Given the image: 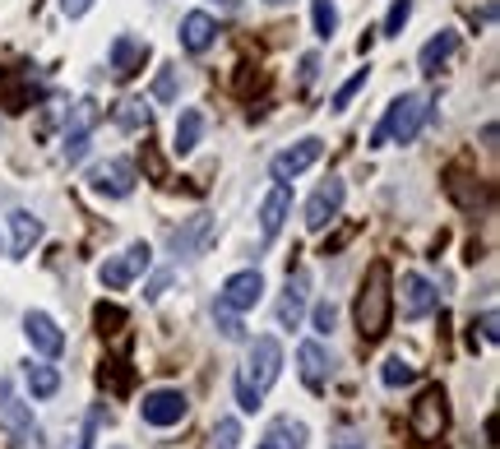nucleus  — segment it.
<instances>
[{
	"label": "nucleus",
	"instance_id": "14",
	"mask_svg": "<svg viewBox=\"0 0 500 449\" xmlns=\"http://www.w3.org/2000/svg\"><path fill=\"white\" fill-rule=\"evenodd\" d=\"M297 361H301V380H306V389H311V394H320V389L329 385V371H333L329 352H324L320 343L311 338V343H301V348H297Z\"/></svg>",
	"mask_w": 500,
	"mask_h": 449
},
{
	"label": "nucleus",
	"instance_id": "39",
	"mask_svg": "<svg viewBox=\"0 0 500 449\" xmlns=\"http://www.w3.org/2000/svg\"><path fill=\"white\" fill-rule=\"evenodd\" d=\"M162 287H167V274H158V278H153V283H149V297H153V301H158V297H162Z\"/></svg>",
	"mask_w": 500,
	"mask_h": 449
},
{
	"label": "nucleus",
	"instance_id": "15",
	"mask_svg": "<svg viewBox=\"0 0 500 449\" xmlns=\"http://www.w3.org/2000/svg\"><path fill=\"white\" fill-rule=\"evenodd\" d=\"M144 61H149V42H139L130 33H121L111 42V70H116V79H134L144 70Z\"/></svg>",
	"mask_w": 500,
	"mask_h": 449
},
{
	"label": "nucleus",
	"instance_id": "13",
	"mask_svg": "<svg viewBox=\"0 0 500 449\" xmlns=\"http://www.w3.org/2000/svg\"><path fill=\"white\" fill-rule=\"evenodd\" d=\"M288 208H292V191H288V181H278V186L264 195V204H260V232H264V241H273V236L283 232Z\"/></svg>",
	"mask_w": 500,
	"mask_h": 449
},
{
	"label": "nucleus",
	"instance_id": "12",
	"mask_svg": "<svg viewBox=\"0 0 500 449\" xmlns=\"http://www.w3.org/2000/svg\"><path fill=\"white\" fill-rule=\"evenodd\" d=\"M315 163H320V140H301V144L278 153L269 163V172H273V181H292V176H301L306 167H315Z\"/></svg>",
	"mask_w": 500,
	"mask_h": 449
},
{
	"label": "nucleus",
	"instance_id": "38",
	"mask_svg": "<svg viewBox=\"0 0 500 449\" xmlns=\"http://www.w3.org/2000/svg\"><path fill=\"white\" fill-rule=\"evenodd\" d=\"M315 70H320V61H315V56H306V61H301V79H306V84L315 79Z\"/></svg>",
	"mask_w": 500,
	"mask_h": 449
},
{
	"label": "nucleus",
	"instance_id": "31",
	"mask_svg": "<svg viewBox=\"0 0 500 449\" xmlns=\"http://www.w3.org/2000/svg\"><path fill=\"white\" fill-rule=\"evenodd\" d=\"M93 320H98L102 334H116V329L125 325V310H121V306H98V310H93Z\"/></svg>",
	"mask_w": 500,
	"mask_h": 449
},
{
	"label": "nucleus",
	"instance_id": "33",
	"mask_svg": "<svg viewBox=\"0 0 500 449\" xmlns=\"http://www.w3.org/2000/svg\"><path fill=\"white\" fill-rule=\"evenodd\" d=\"M311 325H315V334H333V325H339V310H333V301H320L311 310Z\"/></svg>",
	"mask_w": 500,
	"mask_h": 449
},
{
	"label": "nucleus",
	"instance_id": "28",
	"mask_svg": "<svg viewBox=\"0 0 500 449\" xmlns=\"http://www.w3.org/2000/svg\"><path fill=\"white\" fill-rule=\"evenodd\" d=\"M237 440H241V421L237 417H222L218 431H213V449H237Z\"/></svg>",
	"mask_w": 500,
	"mask_h": 449
},
{
	"label": "nucleus",
	"instance_id": "29",
	"mask_svg": "<svg viewBox=\"0 0 500 449\" xmlns=\"http://www.w3.org/2000/svg\"><path fill=\"white\" fill-rule=\"evenodd\" d=\"M361 89H366V70H357V74L348 79V84H343L339 93H333V112H348V102H352Z\"/></svg>",
	"mask_w": 500,
	"mask_h": 449
},
{
	"label": "nucleus",
	"instance_id": "30",
	"mask_svg": "<svg viewBox=\"0 0 500 449\" xmlns=\"http://www.w3.org/2000/svg\"><path fill=\"white\" fill-rule=\"evenodd\" d=\"M204 227H209V218H194L185 232H177V250H181V255H194V246H200Z\"/></svg>",
	"mask_w": 500,
	"mask_h": 449
},
{
	"label": "nucleus",
	"instance_id": "4",
	"mask_svg": "<svg viewBox=\"0 0 500 449\" xmlns=\"http://www.w3.org/2000/svg\"><path fill=\"white\" fill-rule=\"evenodd\" d=\"M444 427H450V399H444L440 385H427L422 399H417L412 412H408V431L422 440V445H431V440L444 436Z\"/></svg>",
	"mask_w": 500,
	"mask_h": 449
},
{
	"label": "nucleus",
	"instance_id": "19",
	"mask_svg": "<svg viewBox=\"0 0 500 449\" xmlns=\"http://www.w3.org/2000/svg\"><path fill=\"white\" fill-rule=\"evenodd\" d=\"M435 310V287L422 278V274H408L403 278V315L408 320H422V315Z\"/></svg>",
	"mask_w": 500,
	"mask_h": 449
},
{
	"label": "nucleus",
	"instance_id": "8",
	"mask_svg": "<svg viewBox=\"0 0 500 449\" xmlns=\"http://www.w3.org/2000/svg\"><path fill=\"white\" fill-rule=\"evenodd\" d=\"M343 181L339 176H329L324 181V186L311 195V204H306V227H311V232H324L333 218H339V208H343Z\"/></svg>",
	"mask_w": 500,
	"mask_h": 449
},
{
	"label": "nucleus",
	"instance_id": "17",
	"mask_svg": "<svg viewBox=\"0 0 500 449\" xmlns=\"http://www.w3.org/2000/svg\"><path fill=\"white\" fill-rule=\"evenodd\" d=\"M306 292H311V278H306V274H288V292H283V301H278V325H283V329L301 325Z\"/></svg>",
	"mask_w": 500,
	"mask_h": 449
},
{
	"label": "nucleus",
	"instance_id": "10",
	"mask_svg": "<svg viewBox=\"0 0 500 449\" xmlns=\"http://www.w3.org/2000/svg\"><path fill=\"white\" fill-rule=\"evenodd\" d=\"M89 181H93V191H98V195L125 199V195L134 191V167L125 163V157H107V163H98V167L89 172Z\"/></svg>",
	"mask_w": 500,
	"mask_h": 449
},
{
	"label": "nucleus",
	"instance_id": "1",
	"mask_svg": "<svg viewBox=\"0 0 500 449\" xmlns=\"http://www.w3.org/2000/svg\"><path fill=\"white\" fill-rule=\"evenodd\" d=\"M352 315H357V334L366 343L389 334V320H394V274H389V259H375L366 269Z\"/></svg>",
	"mask_w": 500,
	"mask_h": 449
},
{
	"label": "nucleus",
	"instance_id": "20",
	"mask_svg": "<svg viewBox=\"0 0 500 449\" xmlns=\"http://www.w3.org/2000/svg\"><path fill=\"white\" fill-rule=\"evenodd\" d=\"M10 255L14 259H23L28 250H33L38 241H42V218H33L28 208H19V214H10Z\"/></svg>",
	"mask_w": 500,
	"mask_h": 449
},
{
	"label": "nucleus",
	"instance_id": "25",
	"mask_svg": "<svg viewBox=\"0 0 500 449\" xmlns=\"http://www.w3.org/2000/svg\"><path fill=\"white\" fill-rule=\"evenodd\" d=\"M311 19H315V38H333L339 29V10H333V0H311Z\"/></svg>",
	"mask_w": 500,
	"mask_h": 449
},
{
	"label": "nucleus",
	"instance_id": "2",
	"mask_svg": "<svg viewBox=\"0 0 500 449\" xmlns=\"http://www.w3.org/2000/svg\"><path fill=\"white\" fill-rule=\"evenodd\" d=\"M278 371H283V343H278L273 334H260L255 343H250V352H246V366L237 371V403H241V412H255L264 403V394L273 389Z\"/></svg>",
	"mask_w": 500,
	"mask_h": 449
},
{
	"label": "nucleus",
	"instance_id": "22",
	"mask_svg": "<svg viewBox=\"0 0 500 449\" xmlns=\"http://www.w3.org/2000/svg\"><path fill=\"white\" fill-rule=\"evenodd\" d=\"M200 135H204V116L200 112H181V121H177V140H172V153L177 157H185V153H194L200 148Z\"/></svg>",
	"mask_w": 500,
	"mask_h": 449
},
{
	"label": "nucleus",
	"instance_id": "23",
	"mask_svg": "<svg viewBox=\"0 0 500 449\" xmlns=\"http://www.w3.org/2000/svg\"><path fill=\"white\" fill-rule=\"evenodd\" d=\"M28 389H33V399H51L56 389H61V371L56 366H28Z\"/></svg>",
	"mask_w": 500,
	"mask_h": 449
},
{
	"label": "nucleus",
	"instance_id": "36",
	"mask_svg": "<svg viewBox=\"0 0 500 449\" xmlns=\"http://www.w3.org/2000/svg\"><path fill=\"white\" fill-rule=\"evenodd\" d=\"M333 449H366V440H361V431H339V440H333Z\"/></svg>",
	"mask_w": 500,
	"mask_h": 449
},
{
	"label": "nucleus",
	"instance_id": "40",
	"mask_svg": "<svg viewBox=\"0 0 500 449\" xmlns=\"http://www.w3.org/2000/svg\"><path fill=\"white\" fill-rule=\"evenodd\" d=\"M264 5H288V0H264Z\"/></svg>",
	"mask_w": 500,
	"mask_h": 449
},
{
	"label": "nucleus",
	"instance_id": "7",
	"mask_svg": "<svg viewBox=\"0 0 500 449\" xmlns=\"http://www.w3.org/2000/svg\"><path fill=\"white\" fill-rule=\"evenodd\" d=\"M260 297H264V274L260 269H241V274H232L228 283H222L218 306H228V310L241 315V310H255Z\"/></svg>",
	"mask_w": 500,
	"mask_h": 449
},
{
	"label": "nucleus",
	"instance_id": "18",
	"mask_svg": "<svg viewBox=\"0 0 500 449\" xmlns=\"http://www.w3.org/2000/svg\"><path fill=\"white\" fill-rule=\"evenodd\" d=\"M311 431H306V421H292V417H278L273 427L264 431V440L255 449H306Z\"/></svg>",
	"mask_w": 500,
	"mask_h": 449
},
{
	"label": "nucleus",
	"instance_id": "9",
	"mask_svg": "<svg viewBox=\"0 0 500 449\" xmlns=\"http://www.w3.org/2000/svg\"><path fill=\"white\" fill-rule=\"evenodd\" d=\"M185 394L181 389H153L144 403H139V417L149 421V427H177V421L185 417Z\"/></svg>",
	"mask_w": 500,
	"mask_h": 449
},
{
	"label": "nucleus",
	"instance_id": "11",
	"mask_svg": "<svg viewBox=\"0 0 500 449\" xmlns=\"http://www.w3.org/2000/svg\"><path fill=\"white\" fill-rule=\"evenodd\" d=\"M23 334H28V343H33V352H42V357H61L65 352V334L56 329V320L47 310H28L23 315Z\"/></svg>",
	"mask_w": 500,
	"mask_h": 449
},
{
	"label": "nucleus",
	"instance_id": "26",
	"mask_svg": "<svg viewBox=\"0 0 500 449\" xmlns=\"http://www.w3.org/2000/svg\"><path fill=\"white\" fill-rule=\"evenodd\" d=\"M111 116H116V125L121 130H149V107H144V102H121V107L116 112H111Z\"/></svg>",
	"mask_w": 500,
	"mask_h": 449
},
{
	"label": "nucleus",
	"instance_id": "32",
	"mask_svg": "<svg viewBox=\"0 0 500 449\" xmlns=\"http://www.w3.org/2000/svg\"><path fill=\"white\" fill-rule=\"evenodd\" d=\"M213 315H218V329H222V338H246V329H241V320H237V310H228V306H213Z\"/></svg>",
	"mask_w": 500,
	"mask_h": 449
},
{
	"label": "nucleus",
	"instance_id": "3",
	"mask_svg": "<svg viewBox=\"0 0 500 449\" xmlns=\"http://www.w3.org/2000/svg\"><path fill=\"white\" fill-rule=\"evenodd\" d=\"M427 116H431V97H427V93H403V97H394V102H389V112H384V121L375 125L371 148H380L384 140L412 144L417 130L427 125Z\"/></svg>",
	"mask_w": 500,
	"mask_h": 449
},
{
	"label": "nucleus",
	"instance_id": "35",
	"mask_svg": "<svg viewBox=\"0 0 500 449\" xmlns=\"http://www.w3.org/2000/svg\"><path fill=\"white\" fill-rule=\"evenodd\" d=\"M478 325H482V338H487V343L500 338V315H496V310H482V320H478Z\"/></svg>",
	"mask_w": 500,
	"mask_h": 449
},
{
	"label": "nucleus",
	"instance_id": "34",
	"mask_svg": "<svg viewBox=\"0 0 500 449\" xmlns=\"http://www.w3.org/2000/svg\"><path fill=\"white\" fill-rule=\"evenodd\" d=\"M153 97H158V102H172V97H177V70H162V74H158Z\"/></svg>",
	"mask_w": 500,
	"mask_h": 449
},
{
	"label": "nucleus",
	"instance_id": "24",
	"mask_svg": "<svg viewBox=\"0 0 500 449\" xmlns=\"http://www.w3.org/2000/svg\"><path fill=\"white\" fill-rule=\"evenodd\" d=\"M380 380H384L389 389L412 385V380H417V366H412V361H403V357H389V361L380 366Z\"/></svg>",
	"mask_w": 500,
	"mask_h": 449
},
{
	"label": "nucleus",
	"instance_id": "16",
	"mask_svg": "<svg viewBox=\"0 0 500 449\" xmlns=\"http://www.w3.org/2000/svg\"><path fill=\"white\" fill-rule=\"evenodd\" d=\"M213 38H218V23H213V14H204V10H190V14L181 19V47L190 51V56H200V51H209V47H213Z\"/></svg>",
	"mask_w": 500,
	"mask_h": 449
},
{
	"label": "nucleus",
	"instance_id": "5",
	"mask_svg": "<svg viewBox=\"0 0 500 449\" xmlns=\"http://www.w3.org/2000/svg\"><path fill=\"white\" fill-rule=\"evenodd\" d=\"M153 264V250L144 246V241H134V246H125L121 255H111L102 269H98V283L102 287H111V292H121V287H130L139 274H144Z\"/></svg>",
	"mask_w": 500,
	"mask_h": 449
},
{
	"label": "nucleus",
	"instance_id": "21",
	"mask_svg": "<svg viewBox=\"0 0 500 449\" xmlns=\"http://www.w3.org/2000/svg\"><path fill=\"white\" fill-rule=\"evenodd\" d=\"M459 51V33L454 29H440L427 47H422V56H417V65H422V74H440V65L450 61Z\"/></svg>",
	"mask_w": 500,
	"mask_h": 449
},
{
	"label": "nucleus",
	"instance_id": "6",
	"mask_svg": "<svg viewBox=\"0 0 500 449\" xmlns=\"http://www.w3.org/2000/svg\"><path fill=\"white\" fill-rule=\"evenodd\" d=\"M0 431H5L14 445H33L38 427H33V408L19 403L14 380H0Z\"/></svg>",
	"mask_w": 500,
	"mask_h": 449
},
{
	"label": "nucleus",
	"instance_id": "37",
	"mask_svg": "<svg viewBox=\"0 0 500 449\" xmlns=\"http://www.w3.org/2000/svg\"><path fill=\"white\" fill-rule=\"evenodd\" d=\"M89 5H93V0H61V10H65L70 19H79V14H89Z\"/></svg>",
	"mask_w": 500,
	"mask_h": 449
},
{
	"label": "nucleus",
	"instance_id": "27",
	"mask_svg": "<svg viewBox=\"0 0 500 449\" xmlns=\"http://www.w3.org/2000/svg\"><path fill=\"white\" fill-rule=\"evenodd\" d=\"M408 19H412V0H394V5H389V14H384V38H399L403 29H408Z\"/></svg>",
	"mask_w": 500,
	"mask_h": 449
}]
</instances>
